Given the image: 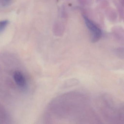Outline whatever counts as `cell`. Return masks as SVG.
I'll return each mask as SVG.
<instances>
[{
	"label": "cell",
	"instance_id": "obj_1",
	"mask_svg": "<svg viewBox=\"0 0 124 124\" xmlns=\"http://www.w3.org/2000/svg\"><path fill=\"white\" fill-rule=\"evenodd\" d=\"M83 17L87 27L93 36L92 42L93 43L97 42L101 39L102 36L101 30L87 16H83Z\"/></svg>",
	"mask_w": 124,
	"mask_h": 124
},
{
	"label": "cell",
	"instance_id": "obj_2",
	"mask_svg": "<svg viewBox=\"0 0 124 124\" xmlns=\"http://www.w3.org/2000/svg\"><path fill=\"white\" fill-rule=\"evenodd\" d=\"M14 79L16 83L19 87L25 88L26 87V81L22 72L19 70H16L14 73Z\"/></svg>",
	"mask_w": 124,
	"mask_h": 124
},
{
	"label": "cell",
	"instance_id": "obj_3",
	"mask_svg": "<svg viewBox=\"0 0 124 124\" xmlns=\"http://www.w3.org/2000/svg\"><path fill=\"white\" fill-rule=\"evenodd\" d=\"M78 80L75 79H71L66 81L64 84V87H69L77 85L78 83Z\"/></svg>",
	"mask_w": 124,
	"mask_h": 124
},
{
	"label": "cell",
	"instance_id": "obj_4",
	"mask_svg": "<svg viewBox=\"0 0 124 124\" xmlns=\"http://www.w3.org/2000/svg\"><path fill=\"white\" fill-rule=\"evenodd\" d=\"M9 21L8 20L0 21V33L2 32L9 24Z\"/></svg>",
	"mask_w": 124,
	"mask_h": 124
},
{
	"label": "cell",
	"instance_id": "obj_5",
	"mask_svg": "<svg viewBox=\"0 0 124 124\" xmlns=\"http://www.w3.org/2000/svg\"><path fill=\"white\" fill-rule=\"evenodd\" d=\"M115 53L119 58L121 59L124 58V53H123V49H118L115 51Z\"/></svg>",
	"mask_w": 124,
	"mask_h": 124
},
{
	"label": "cell",
	"instance_id": "obj_6",
	"mask_svg": "<svg viewBox=\"0 0 124 124\" xmlns=\"http://www.w3.org/2000/svg\"><path fill=\"white\" fill-rule=\"evenodd\" d=\"M119 1L121 2V3L123 4V2H124L123 0H119Z\"/></svg>",
	"mask_w": 124,
	"mask_h": 124
},
{
	"label": "cell",
	"instance_id": "obj_7",
	"mask_svg": "<svg viewBox=\"0 0 124 124\" xmlns=\"http://www.w3.org/2000/svg\"><path fill=\"white\" fill-rule=\"evenodd\" d=\"M5 1L6 2V3H7L8 2L10 1V0H5Z\"/></svg>",
	"mask_w": 124,
	"mask_h": 124
}]
</instances>
